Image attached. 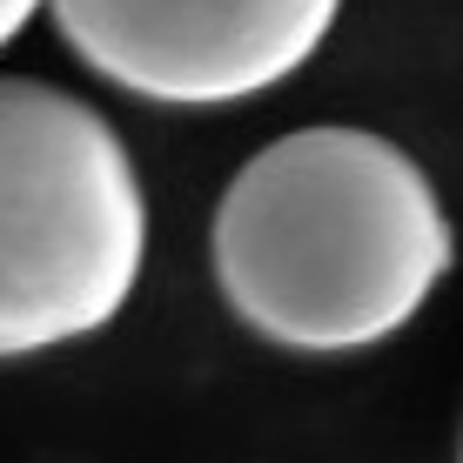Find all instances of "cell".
I'll return each mask as SVG.
<instances>
[{
  "label": "cell",
  "instance_id": "cell-1",
  "mask_svg": "<svg viewBox=\"0 0 463 463\" xmlns=\"http://www.w3.org/2000/svg\"><path fill=\"white\" fill-rule=\"evenodd\" d=\"M450 269L430 175L363 128L269 141L215 209V282L282 349H370L410 323Z\"/></svg>",
  "mask_w": 463,
  "mask_h": 463
},
{
  "label": "cell",
  "instance_id": "cell-2",
  "mask_svg": "<svg viewBox=\"0 0 463 463\" xmlns=\"http://www.w3.org/2000/svg\"><path fill=\"white\" fill-rule=\"evenodd\" d=\"M141 255L148 202L121 135L47 81H0V356L108 329Z\"/></svg>",
  "mask_w": 463,
  "mask_h": 463
},
{
  "label": "cell",
  "instance_id": "cell-3",
  "mask_svg": "<svg viewBox=\"0 0 463 463\" xmlns=\"http://www.w3.org/2000/svg\"><path fill=\"white\" fill-rule=\"evenodd\" d=\"M68 47L162 108H229L289 81L343 0H47Z\"/></svg>",
  "mask_w": 463,
  "mask_h": 463
},
{
  "label": "cell",
  "instance_id": "cell-4",
  "mask_svg": "<svg viewBox=\"0 0 463 463\" xmlns=\"http://www.w3.org/2000/svg\"><path fill=\"white\" fill-rule=\"evenodd\" d=\"M41 7H47V0H0V47H7L14 34H21V27L34 21Z\"/></svg>",
  "mask_w": 463,
  "mask_h": 463
}]
</instances>
